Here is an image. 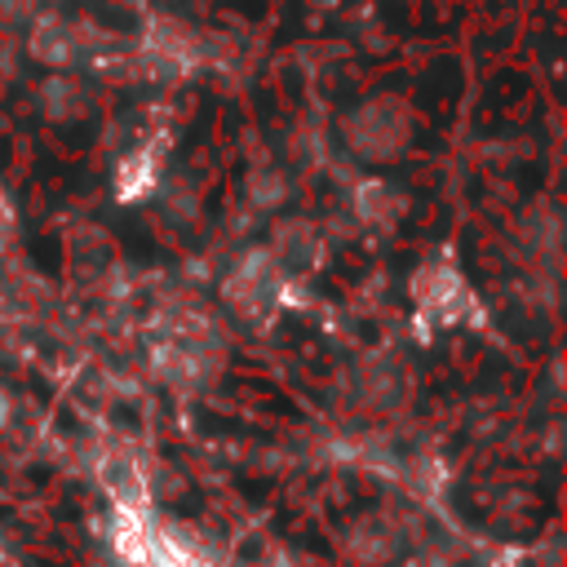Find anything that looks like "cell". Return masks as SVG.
Segmentation results:
<instances>
[{"mask_svg":"<svg viewBox=\"0 0 567 567\" xmlns=\"http://www.w3.org/2000/svg\"><path fill=\"white\" fill-rule=\"evenodd\" d=\"M377 120H381V124H372V115L359 111L346 128H350V146H354V151H363V155H372V159H385V155H394V151L403 146L408 120H403L399 102H385V97L377 102Z\"/></svg>","mask_w":567,"mask_h":567,"instance_id":"6da1fadb","label":"cell"}]
</instances>
